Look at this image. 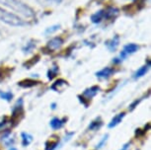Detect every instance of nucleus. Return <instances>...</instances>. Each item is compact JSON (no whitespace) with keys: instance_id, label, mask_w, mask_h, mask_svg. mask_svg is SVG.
I'll use <instances>...</instances> for the list:
<instances>
[{"instance_id":"nucleus-1","label":"nucleus","mask_w":151,"mask_h":150,"mask_svg":"<svg viewBox=\"0 0 151 150\" xmlns=\"http://www.w3.org/2000/svg\"><path fill=\"white\" fill-rule=\"evenodd\" d=\"M0 3L4 6L10 8L11 10L21 14L26 18H34L36 17V13L32 7L24 3L21 0H0Z\"/></svg>"},{"instance_id":"nucleus-2","label":"nucleus","mask_w":151,"mask_h":150,"mask_svg":"<svg viewBox=\"0 0 151 150\" xmlns=\"http://www.w3.org/2000/svg\"><path fill=\"white\" fill-rule=\"evenodd\" d=\"M0 21L12 27H23L26 25V22L22 18L3 8H0Z\"/></svg>"},{"instance_id":"nucleus-3","label":"nucleus","mask_w":151,"mask_h":150,"mask_svg":"<svg viewBox=\"0 0 151 150\" xmlns=\"http://www.w3.org/2000/svg\"><path fill=\"white\" fill-rule=\"evenodd\" d=\"M138 50H139V47L136 44H132H132H127V46L124 47V50H122V52H121V55H119V58L122 61L124 59L127 58L129 55L136 52Z\"/></svg>"},{"instance_id":"nucleus-4","label":"nucleus","mask_w":151,"mask_h":150,"mask_svg":"<svg viewBox=\"0 0 151 150\" xmlns=\"http://www.w3.org/2000/svg\"><path fill=\"white\" fill-rule=\"evenodd\" d=\"M105 46L107 47V49L109 50L111 52H116V49H118L119 46V37L118 35L114 36L112 39L105 42Z\"/></svg>"},{"instance_id":"nucleus-5","label":"nucleus","mask_w":151,"mask_h":150,"mask_svg":"<svg viewBox=\"0 0 151 150\" xmlns=\"http://www.w3.org/2000/svg\"><path fill=\"white\" fill-rule=\"evenodd\" d=\"M63 44V39L60 37H55L47 42V47L50 50H56Z\"/></svg>"},{"instance_id":"nucleus-6","label":"nucleus","mask_w":151,"mask_h":150,"mask_svg":"<svg viewBox=\"0 0 151 150\" xmlns=\"http://www.w3.org/2000/svg\"><path fill=\"white\" fill-rule=\"evenodd\" d=\"M119 13V11L118 8L108 7L106 10H104V19H106V20L115 19L118 17Z\"/></svg>"},{"instance_id":"nucleus-7","label":"nucleus","mask_w":151,"mask_h":150,"mask_svg":"<svg viewBox=\"0 0 151 150\" xmlns=\"http://www.w3.org/2000/svg\"><path fill=\"white\" fill-rule=\"evenodd\" d=\"M114 72H115L114 68H111V67H105V68H103L102 70H100V71L97 72L96 76L98 78H101V79H108L113 75Z\"/></svg>"},{"instance_id":"nucleus-8","label":"nucleus","mask_w":151,"mask_h":150,"mask_svg":"<svg viewBox=\"0 0 151 150\" xmlns=\"http://www.w3.org/2000/svg\"><path fill=\"white\" fill-rule=\"evenodd\" d=\"M99 91H100L99 86H92V87H90V88L85 90L83 92V94H82V96L86 98L87 100H90V99H92L93 97H95V96L98 94Z\"/></svg>"},{"instance_id":"nucleus-9","label":"nucleus","mask_w":151,"mask_h":150,"mask_svg":"<svg viewBox=\"0 0 151 150\" xmlns=\"http://www.w3.org/2000/svg\"><path fill=\"white\" fill-rule=\"evenodd\" d=\"M149 66H150V64H149V61H148V63L146 64V65L141 66L140 68L136 70L135 73L133 74V78H134V79H138V78L143 77V76L147 73L148 69H149Z\"/></svg>"},{"instance_id":"nucleus-10","label":"nucleus","mask_w":151,"mask_h":150,"mask_svg":"<svg viewBox=\"0 0 151 150\" xmlns=\"http://www.w3.org/2000/svg\"><path fill=\"white\" fill-rule=\"evenodd\" d=\"M65 121H66V118L60 120V118H52V120L50 121V126H52L53 129H59V128H61V127L64 126Z\"/></svg>"},{"instance_id":"nucleus-11","label":"nucleus","mask_w":151,"mask_h":150,"mask_svg":"<svg viewBox=\"0 0 151 150\" xmlns=\"http://www.w3.org/2000/svg\"><path fill=\"white\" fill-rule=\"evenodd\" d=\"M103 19H104V10L97 11V12L92 14V16H91V21H92V23L94 24L101 23Z\"/></svg>"},{"instance_id":"nucleus-12","label":"nucleus","mask_w":151,"mask_h":150,"mask_svg":"<svg viewBox=\"0 0 151 150\" xmlns=\"http://www.w3.org/2000/svg\"><path fill=\"white\" fill-rule=\"evenodd\" d=\"M2 141H3V143L6 146L11 147V146H13L15 139H14V137L12 136V135H11V132L7 131V132H5L4 135L2 136Z\"/></svg>"},{"instance_id":"nucleus-13","label":"nucleus","mask_w":151,"mask_h":150,"mask_svg":"<svg viewBox=\"0 0 151 150\" xmlns=\"http://www.w3.org/2000/svg\"><path fill=\"white\" fill-rule=\"evenodd\" d=\"M124 113H121V114H118L116 116H115L113 118H112V121H111V123H109V126L110 128H113V127H115L119 123H122V118H124Z\"/></svg>"},{"instance_id":"nucleus-14","label":"nucleus","mask_w":151,"mask_h":150,"mask_svg":"<svg viewBox=\"0 0 151 150\" xmlns=\"http://www.w3.org/2000/svg\"><path fill=\"white\" fill-rule=\"evenodd\" d=\"M67 85V82L63 80V79H58V81H55V83H53L52 85V90H55V91H60V90H62V88L63 87H65Z\"/></svg>"},{"instance_id":"nucleus-15","label":"nucleus","mask_w":151,"mask_h":150,"mask_svg":"<svg viewBox=\"0 0 151 150\" xmlns=\"http://www.w3.org/2000/svg\"><path fill=\"white\" fill-rule=\"evenodd\" d=\"M103 126V121H101V118H97L95 121H93L92 123L89 124L88 128L90 131H98V129Z\"/></svg>"},{"instance_id":"nucleus-16","label":"nucleus","mask_w":151,"mask_h":150,"mask_svg":"<svg viewBox=\"0 0 151 150\" xmlns=\"http://www.w3.org/2000/svg\"><path fill=\"white\" fill-rule=\"evenodd\" d=\"M38 82L35 81V80H31V79H26V80H23V81H20L18 85L19 86L23 87V88H31V87L35 86L37 85Z\"/></svg>"},{"instance_id":"nucleus-17","label":"nucleus","mask_w":151,"mask_h":150,"mask_svg":"<svg viewBox=\"0 0 151 150\" xmlns=\"http://www.w3.org/2000/svg\"><path fill=\"white\" fill-rule=\"evenodd\" d=\"M21 136H22L23 146H28L33 141V136L31 134L27 133V132H23V133L21 134Z\"/></svg>"},{"instance_id":"nucleus-18","label":"nucleus","mask_w":151,"mask_h":150,"mask_svg":"<svg viewBox=\"0 0 151 150\" xmlns=\"http://www.w3.org/2000/svg\"><path fill=\"white\" fill-rule=\"evenodd\" d=\"M37 2H39L40 4L42 5H45V6H48V5H58L62 2V0H36Z\"/></svg>"},{"instance_id":"nucleus-19","label":"nucleus","mask_w":151,"mask_h":150,"mask_svg":"<svg viewBox=\"0 0 151 150\" xmlns=\"http://www.w3.org/2000/svg\"><path fill=\"white\" fill-rule=\"evenodd\" d=\"M58 72V67L56 65L52 66V68L47 71V78L50 79V80H52V79H53V77H55L56 76Z\"/></svg>"},{"instance_id":"nucleus-20","label":"nucleus","mask_w":151,"mask_h":150,"mask_svg":"<svg viewBox=\"0 0 151 150\" xmlns=\"http://www.w3.org/2000/svg\"><path fill=\"white\" fill-rule=\"evenodd\" d=\"M60 29V25H53V26H50L45 29V35H52V34L55 33L56 31H58Z\"/></svg>"},{"instance_id":"nucleus-21","label":"nucleus","mask_w":151,"mask_h":150,"mask_svg":"<svg viewBox=\"0 0 151 150\" xmlns=\"http://www.w3.org/2000/svg\"><path fill=\"white\" fill-rule=\"evenodd\" d=\"M0 98L2 100H5L7 102H10L13 99V94L11 92H3V91H0Z\"/></svg>"},{"instance_id":"nucleus-22","label":"nucleus","mask_w":151,"mask_h":150,"mask_svg":"<svg viewBox=\"0 0 151 150\" xmlns=\"http://www.w3.org/2000/svg\"><path fill=\"white\" fill-rule=\"evenodd\" d=\"M35 47H36V44L33 41H31L26 44V47H23V52H31L34 49H35Z\"/></svg>"},{"instance_id":"nucleus-23","label":"nucleus","mask_w":151,"mask_h":150,"mask_svg":"<svg viewBox=\"0 0 151 150\" xmlns=\"http://www.w3.org/2000/svg\"><path fill=\"white\" fill-rule=\"evenodd\" d=\"M59 139H56L55 141H52L50 143L47 142V147H45V150H53L56 146L58 145Z\"/></svg>"},{"instance_id":"nucleus-24","label":"nucleus","mask_w":151,"mask_h":150,"mask_svg":"<svg viewBox=\"0 0 151 150\" xmlns=\"http://www.w3.org/2000/svg\"><path fill=\"white\" fill-rule=\"evenodd\" d=\"M108 137H109V135H108V134L104 135V137L102 138V140L100 141L98 144H97V149H100V148H102V147H103V145L106 143V141L108 140Z\"/></svg>"},{"instance_id":"nucleus-25","label":"nucleus","mask_w":151,"mask_h":150,"mask_svg":"<svg viewBox=\"0 0 151 150\" xmlns=\"http://www.w3.org/2000/svg\"><path fill=\"white\" fill-rule=\"evenodd\" d=\"M8 126H9V123H7V121H0V131H5V129H7V127Z\"/></svg>"},{"instance_id":"nucleus-26","label":"nucleus","mask_w":151,"mask_h":150,"mask_svg":"<svg viewBox=\"0 0 151 150\" xmlns=\"http://www.w3.org/2000/svg\"><path fill=\"white\" fill-rule=\"evenodd\" d=\"M139 102H140V100H138V101L136 100V101H134V102H133V103H132V105H130V108H129V110H130V111H132V110L135 108V106H136V105H138V103H139Z\"/></svg>"},{"instance_id":"nucleus-27","label":"nucleus","mask_w":151,"mask_h":150,"mask_svg":"<svg viewBox=\"0 0 151 150\" xmlns=\"http://www.w3.org/2000/svg\"><path fill=\"white\" fill-rule=\"evenodd\" d=\"M129 145H130L129 143H127V144H124V145L122 146V149H119V150H127V149H129Z\"/></svg>"},{"instance_id":"nucleus-28","label":"nucleus","mask_w":151,"mask_h":150,"mask_svg":"<svg viewBox=\"0 0 151 150\" xmlns=\"http://www.w3.org/2000/svg\"><path fill=\"white\" fill-rule=\"evenodd\" d=\"M9 150H17V148H15V147H13V146H11L10 148H9Z\"/></svg>"},{"instance_id":"nucleus-29","label":"nucleus","mask_w":151,"mask_h":150,"mask_svg":"<svg viewBox=\"0 0 151 150\" xmlns=\"http://www.w3.org/2000/svg\"><path fill=\"white\" fill-rule=\"evenodd\" d=\"M52 109H55V104H52Z\"/></svg>"}]
</instances>
